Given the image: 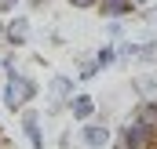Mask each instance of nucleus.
<instances>
[{"label": "nucleus", "instance_id": "f257e3e1", "mask_svg": "<svg viewBox=\"0 0 157 149\" xmlns=\"http://www.w3.org/2000/svg\"><path fill=\"white\" fill-rule=\"evenodd\" d=\"M37 95H40L37 80L26 76V73H11L7 80H4V87H0V102H4L11 113H22V106H29Z\"/></svg>", "mask_w": 157, "mask_h": 149}, {"label": "nucleus", "instance_id": "f03ea898", "mask_svg": "<svg viewBox=\"0 0 157 149\" xmlns=\"http://www.w3.org/2000/svg\"><path fill=\"white\" fill-rule=\"evenodd\" d=\"M110 146L113 149H157V131L154 127H146L143 120H124L117 127V135L110 138Z\"/></svg>", "mask_w": 157, "mask_h": 149}, {"label": "nucleus", "instance_id": "7ed1b4c3", "mask_svg": "<svg viewBox=\"0 0 157 149\" xmlns=\"http://www.w3.org/2000/svg\"><path fill=\"white\" fill-rule=\"evenodd\" d=\"M110 127L106 124H99V120H84L80 124V146L84 149H106L110 146Z\"/></svg>", "mask_w": 157, "mask_h": 149}, {"label": "nucleus", "instance_id": "20e7f679", "mask_svg": "<svg viewBox=\"0 0 157 149\" xmlns=\"http://www.w3.org/2000/svg\"><path fill=\"white\" fill-rule=\"evenodd\" d=\"M33 37V26H29V18H22V15H15L7 26H4V44L7 47H26Z\"/></svg>", "mask_w": 157, "mask_h": 149}, {"label": "nucleus", "instance_id": "39448f33", "mask_svg": "<svg viewBox=\"0 0 157 149\" xmlns=\"http://www.w3.org/2000/svg\"><path fill=\"white\" fill-rule=\"evenodd\" d=\"M22 135L29 138V149H44V131H40V116L22 106Z\"/></svg>", "mask_w": 157, "mask_h": 149}, {"label": "nucleus", "instance_id": "423d86ee", "mask_svg": "<svg viewBox=\"0 0 157 149\" xmlns=\"http://www.w3.org/2000/svg\"><path fill=\"white\" fill-rule=\"evenodd\" d=\"M66 106L73 113V120H80V124H84V120H95V98H91V95H73Z\"/></svg>", "mask_w": 157, "mask_h": 149}, {"label": "nucleus", "instance_id": "0eeeda50", "mask_svg": "<svg viewBox=\"0 0 157 149\" xmlns=\"http://www.w3.org/2000/svg\"><path fill=\"white\" fill-rule=\"evenodd\" d=\"M95 11H102L106 18H128L135 11V0H99Z\"/></svg>", "mask_w": 157, "mask_h": 149}, {"label": "nucleus", "instance_id": "6e6552de", "mask_svg": "<svg viewBox=\"0 0 157 149\" xmlns=\"http://www.w3.org/2000/svg\"><path fill=\"white\" fill-rule=\"evenodd\" d=\"M132 120H143L146 127L157 131V102H154V98H143V102L135 106V113H132Z\"/></svg>", "mask_w": 157, "mask_h": 149}, {"label": "nucleus", "instance_id": "1a4fd4ad", "mask_svg": "<svg viewBox=\"0 0 157 149\" xmlns=\"http://www.w3.org/2000/svg\"><path fill=\"white\" fill-rule=\"evenodd\" d=\"M51 95H55L59 102H70V98L77 95V91H73V80H70V76H55V80H51Z\"/></svg>", "mask_w": 157, "mask_h": 149}, {"label": "nucleus", "instance_id": "9d476101", "mask_svg": "<svg viewBox=\"0 0 157 149\" xmlns=\"http://www.w3.org/2000/svg\"><path fill=\"white\" fill-rule=\"evenodd\" d=\"M135 58H139V66H157V40H143L135 47Z\"/></svg>", "mask_w": 157, "mask_h": 149}, {"label": "nucleus", "instance_id": "9b49d317", "mask_svg": "<svg viewBox=\"0 0 157 149\" xmlns=\"http://www.w3.org/2000/svg\"><path fill=\"white\" fill-rule=\"evenodd\" d=\"M99 69H102V62H99L95 55H91V58H80V80H91Z\"/></svg>", "mask_w": 157, "mask_h": 149}, {"label": "nucleus", "instance_id": "f8f14e48", "mask_svg": "<svg viewBox=\"0 0 157 149\" xmlns=\"http://www.w3.org/2000/svg\"><path fill=\"white\" fill-rule=\"evenodd\" d=\"M95 58L102 62V69H106V66H113V62H117V44H106V47H99V55H95Z\"/></svg>", "mask_w": 157, "mask_h": 149}, {"label": "nucleus", "instance_id": "ddd939ff", "mask_svg": "<svg viewBox=\"0 0 157 149\" xmlns=\"http://www.w3.org/2000/svg\"><path fill=\"white\" fill-rule=\"evenodd\" d=\"M15 62H18V58H15V55H11V51H4V55H0V69H4V76H11V73H18V66H15Z\"/></svg>", "mask_w": 157, "mask_h": 149}, {"label": "nucleus", "instance_id": "4468645a", "mask_svg": "<svg viewBox=\"0 0 157 149\" xmlns=\"http://www.w3.org/2000/svg\"><path fill=\"white\" fill-rule=\"evenodd\" d=\"M154 87H157V73L139 76V80H135V91H139V95H146V91H154Z\"/></svg>", "mask_w": 157, "mask_h": 149}, {"label": "nucleus", "instance_id": "2eb2a0df", "mask_svg": "<svg viewBox=\"0 0 157 149\" xmlns=\"http://www.w3.org/2000/svg\"><path fill=\"white\" fill-rule=\"evenodd\" d=\"M18 4H22V0H0V15H11Z\"/></svg>", "mask_w": 157, "mask_h": 149}, {"label": "nucleus", "instance_id": "dca6fc26", "mask_svg": "<svg viewBox=\"0 0 157 149\" xmlns=\"http://www.w3.org/2000/svg\"><path fill=\"white\" fill-rule=\"evenodd\" d=\"M77 11H88V7H99V0H70Z\"/></svg>", "mask_w": 157, "mask_h": 149}, {"label": "nucleus", "instance_id": "f3484780", "mask_svg": "<svg viewBox=\"0 0 157 149\" xmlns=\"http://www.w3.org/2000/svg\"><path fill=\"white\" fill-rule=\"evenodd\" d=\"M26 4H29V7H44L48 0H26Z\"/></svg>", "mask_w": 157, "mask_h": 149}, {"label": "nucleus", "instance_id": "a211bd4d", "mask_svg": "<svg viewBox=\"0 0 157 149\" xmlns=\"http://www.w3.org/2000/svg\"><path fill=\"white\" fill-rule=\"evenodd\" d=\"M0 40H4V22H0Z\"/></svg>", "mask_w": 157, "mask_h": 149}, {"label": "nucleus", "instance_id": "6ab92c4d", "mask_svg": "<svg viewBox=\"0 0 157 149\" xmlns=\"http://www.w3.org/2000/svg\"><path fill=\"white\" fill-rule=\"evenodd\" d=\"M0 149H4V138H0Z\"/></svg>", "mask_w": 157, "mask_h": 149}]
</instances>
